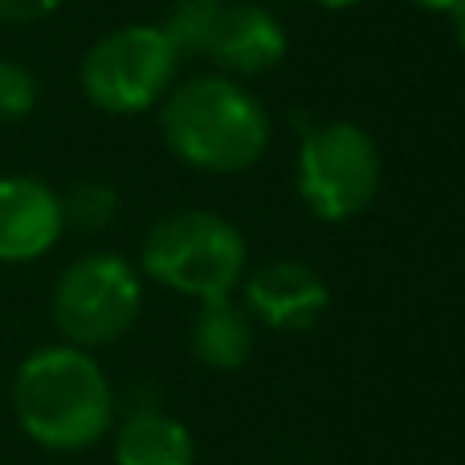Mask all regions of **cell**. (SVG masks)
Listing matches in <instances>:
<instances>
[{
	"label": "cell",
	"mask_w": 465,
	"mask_h": 465,
	"mask_svg": "<svg viewBox=\"0 0 465 465\" xmlns=\"http://www.w3.org/2000/svg\"><path fill=\"white\" fill-rule=\"evenodd\" d=\"M196 445L184 420L139 409L114 429V465H193Z\"/></svg>",
	"instance_id": "cell-11"
},
{
	"label": "cell",
	"mask_w": 465,
	"mask_h": 465,
	"mask_svg": "<svg viewBox=\"0 0 465 465\" xmlns=\"http://www.w3.org/2000/svg\"><path fill=\"white\" fill-rule=\"evenodd\" d=\"M425 13H453V8L461 5V0H417Z\"/></svg>",
	"instance_id": "cell-17"
},
{
	"label": "cell",
	"mask_w": 465,
	"mask_h": 465,
	"mask_svg": "<svg viewBox=\"0 0 465 465\" xmlns=\"http://www.w3.org/2000/svg\"><path fill=\"white\" fill-rule=\"evenodd\" d=\"M319 8H331V13H339V8H351V5H360V0H314Z\"/></svg>",
	"instance_id": "cell-18"
},
{
	"label": "cell",
	"mask_w": 465,
	"mask_h": 465,
	"mask_svg": "<svg viewBox=\"0 0 465 465\" xmlns=\"http://www.w3.org/2000/svg\"><path fill=\"white\" fill-rule=\"evenodd\" d=\"M62 196V217L65 225L74 229H106L114 221V213H119V193H114L106 180H78L74 188H65Z\"/></svg>",
	"instance_id": "cell-13"
},
{
	"label": "cell",
	"mask_w": 465,
	"mask_h": 465,
	"mask_svg": "<svg viewBox=\"0 0 465 465\" xmlns=\"http://www.w3.org/2000/svg\"><path fill=\"white\" fill-rule=\"evenodd\" d=\"M13 412L29 441L54 453L98 445L114 425V392L98 360L54 343L25 355L13 376Z\"/></svg>",
	"instance_id": "cell-1"
},
{
	"label": "cell",
	"mask_w": 465,
	"mask_h": 465,
	"mask_svg": "<svg viewBox=\"0 0 465 465\" xmlns=\"http://www.w3.org/2000/svg\"><path fill=\"white\" fill-rule=\"evenodd\" d=\"M257 347V322L232 294L204 298L193 319V355L209 371H241Z\"/></svg>",
	"instance_id": "cell-10"
},
{
	"label": "cell",
	"mask_w": 465,
	"mask_h": 465,
	"mask_svg": "<svg viewBox=\"0 0 465 465\" xmlns=\"http://www.w3.org/2000/svg\"><path fill=\"white\" fill-rule=\"evenodd\" d=\"M221 5H225V0H172V8L160 21V29L180 57L209 54V37H213V25H217V16H221Z\"/></svg>",
	"instance_id": "cell-12"
},
{
	"label": "cell",
	"mask_w": 465,
	"mask_h": 465,
	"mask_svg": "<svg viewBox=\"0 0 465 465\" xmlns=\"http://www.w3.org/2000/svg\"><path fill=\"white\" fill-rule=\"evenodd\" d=\"M57 8L62 0H0V25H37Z\"/></svg>",
	"instance_id": "cell-15"
},
{
	"label": "cell",
	"mask_w": 465,
	"mask_h": 465,
	"mask_svg": "<svg viewBox=\"0 0 465 465\" xmlns=\"http://www.w3.org/2000/svg\"><path fill=\"white\" fill-rule=\"evenodd\" d=\"M204 57H213L221 70L237 74V78H257L286 57V25L265 5L225 0Z\"/></svg>",
	"instance_id": "cell-9"
},
{
	"label": "cell",
	"mask_w": 465,
	"mask_h": 465,
	"mask_svg": "<svg viewBox=\"0 0 465 465\" xmlns=\"http://www.w3.org/2000/svg\"><path fill=\"white\" fill-rule=\"evenodd\" d=\"M62 196L33 176H0V265L37 262L62 241Z\"/></svg>",
	"instance_id": "cell-8"
},
{
	"label": "cell",
	"mask_w": 465,
	"mask_h": 465,
	"mask_svg": "<svg viewBox=\"0 0 465 465\" xmlns=\"http://www.w3.org/2000/svg\"><path fill=\"white\" fill-rule=\"evenodd\" d=\"M33 106H37V78H33V70L13 62V57H0V123L25 119Z\"/></svg>",
	"instance_id": "cell-14"
},
{
	"label": "cell",
	"mask_w": 465,
	"mask_h": 465,
	"mask_svg": "<svg viewBox=\"0 0 465 465\" xmlns=\"http://www.w3.org/2000/svg\"><path fill=\"white\" fill-rule=\"evenodd\" d=\"M143 311L139 270L119 253H82L54 282L49 314L70 347H103L127 335Z\"/></svg>",
	"instance_id": "cell-6"
},
{
	"label": "cell",
	"mask_w": 465,
	"mask_h": 465,
	"mask_svg": "<svg viewBox=\"0 0 465 465\" xmlns=\"http://www.w3.org/2000/svg\"><path fill=\"white\" fill-rule=\"evenodd\" d=\"M453 33H458V45H461V54H465V0H461V5L458 8H453Z\"/></svg>",
	"instance_id": "cell-16"
},
{
	"label": "cell",
	"mask_w": 465,
	"mask_h": 465,
	"mask_svg": "<svg viewBox=\"0 0 465 465\" xmlns=\"http://www.w3.org/2000/svg\"><path fill=\"white\" fill-rule=\"evenodd\" d=\"M241 306L253 314V322L282 335H298V331H311L314 322L327 314L331 290L322 282L319 270H311L306 262L294 257H282V262H265L257 270H249L241 278Z\"/></svg>",
	"instance_id": "cell-7"
},
{
	"label": "cell",
	"mask_w": 465,
	"mask_h": 465,
	"mask_svg": "<svg viewBox=\"0 0 465 465\" xmlns=\"http://www.w3.org/2000/svg\"><path fill=\"white\" fill-rule=\"evenodd\" d=\"M249 249L229 217L209 209H180L160 217L139 245V270L184 298H225L241 286Z\"/></svg>",
	"instance_id": "cell-3"
},
{
	"label": "cell",
	"mask_w": 465,
	"mask_h": 465,
	"mask_svg": "<svg viewBox=\"0 0 465 465\" xmlns=\"http://www.w3.org/2000/svg\"><path fill=\"white\" fill-rule=\"evenodd\" d=\"M180 54L160 25H119L103 33L82 57V94L106 114H139L160 106L176 82Z\"/></svg>",
	"instance_id": "cell-5"
},
{
	"label": "cell",
	"mask_w": 465,
	"mask_h": 465,
	"mask_svg": "<svg viewBox=\"0 0 465 465\" xmlns=\"http://www.w3.org/2000/svg\"><path fill=\"white\" fill-rule=\"evenodd\" d=\"M384 180L380 147L360 123H319L298 139L294 184L319 221H351L371 209Z\"/></svg>",
	"instance_id": "cell-4"
},
{
	"label": "cell",
	"mask_w": 465,
	"mask_h": 465,
	"mask_svg": "<svg viewBox=\"0 0 465 465\" xmlns=\"http://www.w3.org/2000/svg\"><path fill=\"white\" fill-rule=\"evenodd\" d=\"M163 143L201 172H245L270 147V114L229 74H193L160 98Z\"/></svg>",
	"instance_id": "cell-2"
}]
</instances>
